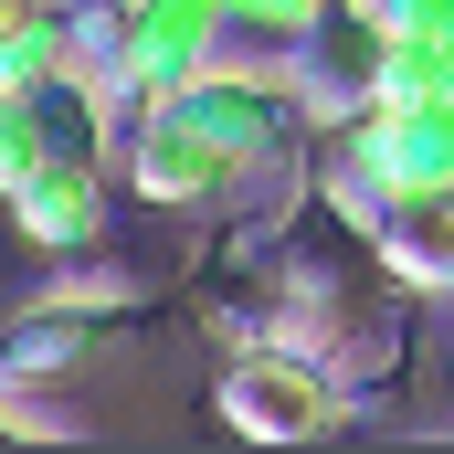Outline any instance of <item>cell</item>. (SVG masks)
<instances>
[{"label":"cell","mask_w":454,"mask_h":454,"mask_svg":"<svg viewBox=\"0 0 454 454\" xmlns=\"http://www.w3.org/2000/svg\"><path fill=\"white\" fill-rule=\"evenodd\" d=\"M232 53V0H137V32H127V74L106 85V116H116V159L137 137V116L159 96H180L201 64Z\"/></svg>","instance_id":"277c9868"},{"label":"cell","mask_w":454,"mask_h":454,"mask_svg":"<svg viewBox=\"0 0 454 454\" xmlns=\"http://www.w3.org/2000/svg\"><path fill=\"white\" fill-rule=\"evenodd\" d=\"M53 159V127H43V96H0V201Z\"/></svg>","instance_id":"30bf717a"},{"label":"cell","mask_w":454,"mask_h":454,"mask_svg":"<svg viewBox=\"0 0 454 454\" xmlns=\"http://www.w3.org/2000/svg\"><path fill=\"white\" fill-rule=\"evenodd\" d=\"M454 180V96H359L339 116V191L348 212L380 191H434Z\"/></svg>","instance_id":"7a4b0ae2"},{"label":"cell","mask_w":454,"mask_h":454,"mask_svg":"<svg viewBox=\"0 0 454 454\" xmlns=\"http://www.w3.org/2000/svg\"><path fill=\"white\" fill-rule=\"evenodd\" d=\"M0 212H11V232H21L43 264H85V254L106 243V169H96V159H43Z\"/></svg>","instance_id":"8992f818"},{"label":"cell","mask_w":454,"mask_h":454,"mask_svg":"<svg viewBox=\"0 0 454 454\" xmlns=\"http://www.w3.org/2000/svg\"><path fill=\"white\" fill-rule=\"evenodd\" d=\"M223 423L243 444H317L348 423V380L296 339H243L223 370Z\"/></svg>","instance_id":"3957f363"},{"label":"cell","mask_w":454,"mask_h":454,"mask_svg":"<svg viewBox=\"0 0 454 454\" xmlns=\"http://www.w3.org/2000/svg\"><path fill=\"white\" fill-rule=\"evenodd\" d=\"M0 96H11V85H0Z\"/></svg>","instance_id":"8fae6325"},{"label":"cell","mask_w":454,"mask_h":454,"mask_svg":"<svg viewBox=\"0 0 454 454\" xmlns=\"http://www.w3.org/2000/svg\"><path fill=\"white\" fill-rule=\"evenodd\" d=\"M296 137H307V74L275 53H223L137 116L116 169L159 212H212V201H243L264 169H286Z\"/></svg>","instance_id":"6da1fadb"},{"label":"cell","mask_w":454,"mask_h":454,"mask_svg":"<svg viewBox=\"0 0 454 454\" xmlns=\"http://www.w3.org/2000/svg\"><path fill=\"white\" fill-rule=\"evenodd\" d=\"M127 32H137V0H74V74L116 85L127 74Z\"/></svg>","instance_id":"9c48e42d"},{"label":"cell","mask_w":454,"mask_h":454,"mask_svg":"<svg viewBox=\"0 0 454 454\" xmlns=\"http://www.w3.org/2000/svg\"><path fill=\"white\" fill-rule=\"evenodd\" d=\"M328 11H339V0H232V53H275V64H296V53L317 43Z\"/></svg>","instance_id":"ba28073f"},{"label":"cell","mask_w":454,"mask_h":454,"mask_svg":"<svg viewBox=\"0 0 454 454\" xmlns=\"http://www.w3.org/2000/svg\"><path fill=\"white\" fill-rule=\"evenodd\" d=\"M53 74H74V0H0V85L43 96Z\"/></svg>","instance_id":"52a82bcc"},{"label":"cell","mask_w":454,"mask_h":454,"mask_svg":"<svg viewBox=\"0 0 454 454\" xmlns=\"http://www.w3.org/2000/svg\"><path fill=\"white\" fill-rule=\"evenodd\" d=\"M359 243L380 254L391 286H412V296H454V180L359 201Z\"/></svg>","instance_id":"5b68a950"}]
</instances>
